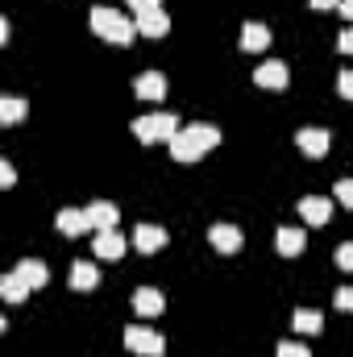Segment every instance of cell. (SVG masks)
<instances>
[{"instance_id":"obj_32","label":"cell","mask_w":353,"mask_h":357,"mask_svg":"<svg viewBox=\"0 0 353 357\" xmlns=\"http://www.w3.org/2000/svg\"><path fill=\"white\" fill-rule=\"evenodd\" d=\"M341 13H345V17L353 21V0H341Z\"/></svg>"},{"instance_id":"obj_17","label":"cell","mask_w":353,"mask_h":357,"mask_svg":"<svg viewBox=\"0 0 353 357\" xmlns=\"http://www.w3.org/2000/svg\"><path fill=\"white\" fill-rule=\"evenodd\" d=\"M29 291H33V287H29V282H25V278H21L17 270L0 278V295H4V303H21V299H25Z\"/></svg>"},{"instance_id":"obj_31","label":"cell","mask_w":353,"mask_h":357,"mask_svg":"<svg viewBox=\"0 0 353 357\" xmlns=\"http://www.w3.org/2000/svg\"><path fill=\"white\" fill-rule=\"evenodd\" d=\"M312 8H341V0H312Z\"/></svg>"},{"instance_id":"obj_9","label":"cell","mask_w":353,"mask_h":357,"mask_svg":"<svg viewBox=\"0 0 353 357\" xmlns=\"http://www.w3.org/2000/svg\"><path fill=\"white\" fill-rule=\"evenodd\" d=\"M299 216H303L308 225H324V220L333 216V199H324V195H303V199H299Z\"/></svg>"},{"instance_id":"obj_27","label":"cell","mask_w":353,"mask_h":357,"mask_svg":"<svg viewBox=\"0 0 353 357\" xmlns=\"http://www.w3.org/2000/svg\"><path fill=\"white\" fill-rule=\"evenodd\" d=\"M337 91H341L345 100H353V71H341V75H337Z\"/></svg>"},{"instance_id":"obj_3","label":"cell","mask_w":353,"mask_h":357,"mask_svg":"<svg viewBox=\"0 0 353 357\" xmlns=\"http://www.w3.org/2000/svg\"><path fill=\"white\" fill-rule=\"evenodd\" d=\"M179 129V116L175 112H146V116H137L133 121V133L142 137V142H171Z\"/></svg>"},{"instance_id":"obj_16","label":"cell","mask_w":353,"mask_h":357,"mask_svg":"<svg viewBox=\"0 0 353 357\" xmlns=\"http://www.w3.org/2000/svg\"><path fill=\"white\" fill-rule=\"evenodd\" d=\"M133 312H137V316H163V295H158L154 287L133 291Z\"/></svg>"},{"instance_id":"obj_12","label":"cell","mask_w":353,"mask_h":357,"mask_svg":"<svg viewBox=\"0 0 353 357\" xmlns=\"http://www.w3.org/2000/svg\"><path fill=\"white\" fill-rule=\"evenodd\" d=\"M295 146L308 154V158H320L329 150V129H299L295 133Z\"/></svg>"},{"instance_id":"obj_4","label":"cell","mask_w":353,"mask_h":357,"mask_svg":"<svg viewBox=\"0 0 353 357\" xmlns=\"http://www.w3.org/2000/svg\"><path fill=\"white\" fill-rule=\"evenodd\" d=\"M125 345L142 357H158L167 349V341H163L154 328H142V324H129V328H125Z\"/></svg>"},{"instance_id":"obj_11","label":"cell","mask_w":353,"mask_h":357,"mask_svg":"<svg viewBox=\"0 0 353 357\" xmlns=\"http://www.w3.org/2000/svg\"><path fill=\"white\" fill-rule=\"evenodd\" d=\"M133 21H137V33H142V38H167V29H171V17H167L163 8L142 13V17H133Z\"/></svg>"},{"instance_id":"obj_19","label":"cell","mask_w":353,"mask_h":357,"mask_svg":"<svg viewBox=\"0 0 353 357\" xmlns=\"http://www.w3.org/2000/svg\"><path fill=\"white\" fill-rule=\"evenodd\" d=\"M17 274H21L29 287H46V282H50V270H46V262H38V258H25V262L17 266Z\"/></svg>"},{"instance_id":"obj_14","label":"cell","mask_w":353,"mask_h":357,"mask_svg":"<svg viewBox=\"0 0 353 357\" xmlns=\"http://www.w3.org/2000/svg\"><path fill=\"white\" fill-rule=\"evenodd\" d=\"M88 220L91 229L100 233V229H117V220H121V212H117V204H108V199H96L88 208Z\"/></svg>"},{"instance_id":"obj_5","label":"cell","mask_w":353,"mask_h":357,"mask_svg":"<svg viewBox=\"0 0 353 357\" xmlns=\"http://www.w3.org/2000/svg\"><path fill=\"white\" fill-rule=\"evenodd\" d=\"M208 241H212L220 254H237V250L246 245V237H241L237 225H212V229H208Z\"/></svg>"},{"instance_id":"obj_15","label":"cell","mask_w":353,"mask_h":357,"mask_svg":"<svg viewBox=\"0 0 353 357\" xmlns=\"http://www.w3.org/2000/svg\"><path fill=\"white\" fill-rule=\"evenodd\" d=\"M274 245H278V254H287V258H295V254H303V245H308V237H303V229H278L274 233Z\"/></svg>"},{"instance_id":"obj_13","label":"cell","mask_w":353,"mask_h":357,"mask_svg":"<svg viewBox=\"0 0 353 357\" xmlns=\"http://www.w3.org/2000/svg\"><path fill=\"white\" fill-rule=\"evenodd\" d=\"M254 79H258L262 88H270V91H283V88H287V63L270 59V63H262V67L254 71Z\"/></svg>"},{"instance_id":"obj_2","label":"cell","mask_w":353,"mask_h":357,"mask_svg":"<svg viewBox=\"0 0 353 357\" xmlns=\"http://www.w3.org/2000/svg\"><path fill=\"white\" fill-rule=\"evenodd\" d=\"M91 29L100 33V38H108L112 46H129L133 42V33H137V21L129 17V13H117V8H91Z\"/></svg>"},{"instance_id":"obj_30","label":"cell","mask_w":353,"mask_h":357,"mask_svg":"<svg viewBox=\"0 0 353 357\" xmlns=\"http://www.w3.org/2000/svg\"><path fill=\"white\" fill-rule=\"evenodd\" d=\"M341 50L353 54V25H350V29H341Z\"/></svg>"},{"instance_id":"obj_10","label":"cell","mask_w":353,"mask_h":357,"mask_svg":"<svg viewBox=\"0 0 353 357\" xmlns=\"http://www.w3.org/2000/svg\"><path fill=\"white\" fill-rule=\"evenodd\" d=\"M133 245H137L142 254H158V250L167 245V229H158V225H137V229H133Z\"/></svg>"},{"instance_id":"obj_29","label":"cell","mask_w":353,"mask_h":357,"mask_svg":"<svg viewBox=\"0 0 353 357\" xmlns=\"http://www.w3.org/2000/svg\"><path fill=\"white\" fill-rule=\"evenodd\" d=\"M13 183H17V178H13V162L4 158V162H0V187H13Z\"/></svg>"},{"instance_id":"obj_25","label":"cell","mask_w":353,"mask_h":357,"mask_svg":"<svg viewBox=\"0 0 353 357\" xmlns=\"http://www.w3.org/2000/svg\"><path fill=\"white\" fill-rule=\"evenodd\" d=\"M337 266H341V270H350V274H353V241H345V245L337 250Z\"/></svg>"},{"instance_id":"obj_1","label":"cell","mask_w":353,"mask_h":357,"mask_svg":"<svg viewBox=\"0 0 353 357\" xmlns=\"http://www.w3.org/2000/svg\"><path fill=\"white\" fill-rule=\"evenodd\" d=\"M167 146H171V154H175L179 162H195V158H204L212 146H220V129H216V125H183Z\"/></svg>"},{"instance_id":"obj_7","label":"cell","mask_w":353,"mask_h":357,"mask_svg":"<svg viewBox=\"0 0 353 357\" xmlns=\"http://www.w3.org/2000/svg\"><path fill=\"white\" fill-rule=\"evenodd\" d=\"M54 225H59V233H67V237H80V233H88V229H91L88 208H63V212L54 216Z\"/></svg>"},{"instance_id":"obj_22","label":"cell","mask_w":353,"mask_h":357,"mask_svg":"<svg viewBox=\"0 0 353 357\" xmlns=\"http://www.w3.org/2000/svg\"><path fill=\"white\" fill-rule=\"evenodd\" d=\"M25 116V100L21 96H0V121L4 125H17Z\"/></svg>"},{"instance_id":"obj_26","label":"cell","mask_w":353,"mask_h":357,"mask_svg":"<svg viewBox=\"0 0 353 357\" xmlns=\"http://www.w3.org/2000/svg\"><path fill=\"white\" fill-rule=\"evenodd\" d=\"M337 199H341L345 208H353V178H341V183H337Z\"/></svg>"},{"instance_id":"obj_6","label":"cell","mask_w":353,"mask_h":357,"mask_svg":"<svg viewBox=\"0 0 353 357\" xmlns=\"http://www.w3.org/2000/svg\"><path fill=\"white\" fill-rule=\"evenodd\" d=\"M91 250H96V258L117 262V258L125 254V237H121L117 229H100V233H96V241H91Z\"/></svg>"},{"instance_id":"obj_24","label":"cell","mask_w":353,"mask_h":357,"mask_svg":"<svg viewBox=\"0 0 353 357\" xmlns=\"http://www.w3.org/2000/svg\"><path fill=\"white\" fill-rule=\"evenodd\" d=\"M154 8H163V0H129V13H133V17H142V13H154Z\"/></svg>"},{"instance_id":"obj_18","label":"cell","mask_w":353,"mask_h":357,"mask_svg":"<svg viewBox=\"0 0 353 357\" xmlns=\"http://www.w3.org/2000/svg\"><path fill=\"white\" fill-rule=\"evenodd\" d=\"M270 46V29H266L262 21H246V29H241V50H266Z\"/></svg>"},{"instance_id":"obj_21","label":"cell","mask_w":353,"mask_h":357,"mask_svg":"<svg viewBox=\"0 0 353 357\" xmlns=\"http://www.w3.org/2000/svg\"><path fill=\"white\" fill-rule=\"evenodd\" d=\"M291 320H295V328H299V333H308V337H316V333L324 328V316H320V312H312V307H299Z\"/></svg>"},{"instance_id":"obj_28","label":"cell","mask_w":353,"mask_h":357,"mask_svg":"<svg viewBox=\"0 0 353 357\" xmlns=\"http://www.w3.org/2000/svg\"><path fill=\"white\" fill-rule=\"evenodd\" d=\"M337 307H341V312H353V287H341V291H337Z\"/></svg>"},{"instance_id":"obj_23","label":"cell","mask_w":353,"mask_h":357,"mask_svg":"<svg viewBox=\"0 0 353 357\" xmlns=\"http://www.w3.org/2000/svg\"><path fill=\"white\" fill-rule=\"evenodd\" d=\"M278 357H312V349L295 345V341H278Z\"/></svg>"},{"instance_id":"obj_20","label":"cell","mask_w":353,"mask_h":357,"mask_svg":"<svg viewBox=\"0 0 353 357\" xmlns=\"http://www.w3.org/2000/svg\"><path fill=\"white\" fill-rule=\"evenodd\" d=\"M96 282H100V270L91 266V262H75V266H71V287H75V291H91Z\"/></svg>"},{"instance_id":"obj_8","label":"cell","mask_w":353,"mask_h":357,"mask_svg":"<svg viewBox=\"0 0 353 357\" xmlns=\"http://www.w3.org/2000/svg\"><path fill=\"white\" fill-rule=\"evenodd\" d=\"M133 91H137V100H163L167 96V75L163 71H142L133 79Z\"/></svg>"}]
</instances>
